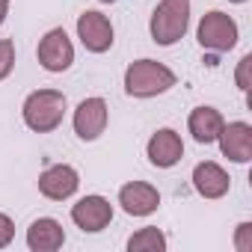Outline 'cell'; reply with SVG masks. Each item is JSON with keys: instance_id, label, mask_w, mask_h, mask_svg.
<instances>
[{"instance_id": "cell-1", "label": "cell", "mask_w": 252, "mask_h": 252, "mask_svg": "<svg viewBox=\"0 0 252 252\" xmlns=\"http://www.w3.org/2000/svg\"><path fill=\"white\" fill-rule=\"evenodd\" d=\"M65 95L60 89H36L24 98V107H21V116H24V125L36 134H51L57 131L63 119H65Z\"/></svg>"}, {"instance_id": "cell-2", "label": "cell", "mask_w": 252, "mask_h": 252, "mask_svg": "<svg viewBox=\"0 0 252 252\" xmlns=\"http://www.w3.org/2000/svg\"><path fill=\"white\" fill-rule=\"evenodd\" d=\"M175 83H178L175 71L158 60H137L125 71V92L131 98H155L169 92Z\"/></svg>"}, {"instance_id": "cell-3", "label": "cell", "mask_w": 252, "mask_h": 252, "mask_svg": "<svg viewBox=\"0 0 252 252\" xmlns=\"http://www.w3.org/2000/svg\"><path fill=\"white\" fill-rule=\"evenodd\" d=\"M187 27H190V0H160L149 21L155 45L163 48L181 42L187 36Z\"/></svg>"}, {"instance_id": "cell-4", "label": "cell", "mask_w": 252, "mask_h": 252, "mask_svg": "<svg viewBox=\"0 0 252 252\" xmlns=\"http://www.w3.org/2000/svg\"><path fill=\"white\" fill-rule=\"evenodd\" d=\"M196 39H199V45H202L205 51H211V54H225V51H231V48L237 45L240 30H237V21H234L231 15H225V12H220V9H211V12L202 15V21H199V27H196Z\"/></svg>"}, {"instance_id": "cell-5", "label": "cell", "mask_w": 252, "mask_h": 252, "mask_svg": "<svg viewBox=\"0 0 252 252\" xmlns=\"http://www.w3.org/2000/svg\"><path fill=\"white\" fill-rule=\"evenodd\" d=\"M36 57H39V65L45 71L60 74V71H68L71 63H74V45H71V39L63 27H54L39 39Z\"/></svg>"}, {"instance_id": "cell-6", "label": "cell", "mask_w": 252, "mask_h": 252, "mask_svg": "<svg viewBox=\"0 0 252 252\" xmlns=\"http://www.w3.org/2000/svg\"><path fill=\"white\" fill-rule=\"evenodd\" d=\"M107 119H110V107H107L104 98L95 95V98H83V101L77 104L71 125H74V134H77L83 143H92V140H98V137L104 134Z\"/></svg>"}, {"instance_id": "cell-7", "label": "cell", "mask_w": 252, "mask_h": 252, "mask_svg": "<svg viewBox=\"0 0 252 252\" xmlns=\"http://www.w3.org/2000/svg\"><path fill=\"white\" fill-rule=\"evenodd\" d=\"M77 39L83 42V48L89 54H107L113 48V24L104 12L98 9H86L77 18Z\"/></svg>"}, {"instance_id": "cell-8", "label": "cell", "mask_w": 252, "mask_h": 252, "mask_svg": "<svg viewBox=\"0 0 252 252\" xmlns=\"http://www.w3.org/2000/svg\"><path fill=\"white\" fill-rule=\"evenodd\" d=\"M110 220H113V205L104 196H98V193L83 196V199H77L71 205V222L80 231H89V234L104 231L110 225Z\"/></svg>"}, {"instance_id": "cell-9", "label": "cell", "mask_w": 252, "mask_h": 252, "mask_svg": "<svg viewBox=\"0 0 252 252\" xmlns=\"http://www.w3.org/2000/svg\"><path fill=\"white\" fill-rule=\"evenodd\" d=\"M77 187H80V175H77V169L68 166V163H54V166H48V169L39 175V193H42L45 199H51V202H65V199H71V196L77 193Z\"/></svg>"}, {"instance_id": "cell-10", "label": "cell", "mask_w": 252, "mask_h": 252, "mask_svg": "<svg viewBox=\"0 0 252 252\" xmlns=\"http://www.w3.org/2000/svg\"><path fill=\"white\" fill-rule=\"evenodd\" d=\"M119 205H122V211L128 217H149V214L158 211L160 193L149 181H128L119 190Z\"/></svg>"}, {"instance_id": "cell-11", "label": "cell", "mask_w": 252, "mask_h": 252, "mask_svg": "<svg viewBox=\"0 0 252 252\" xmlns=\"http://www.w3.org/2000/svg\"><path fill=\"white\" fill-rule=\"evenodd\" d=\"M222 158L231 163H249L252 160V128L246 122H228L222 125V131L217 137Z\"/></svg>"}, {"instance_id": "cell-12", "label": "cell", "mask_w": 252, "mask_h": 252, "mask_svg": "<svg viewBox=\"0 0 252 252\" xmlns=\"http://www.w3.org/2000/svg\"><path fill=\"white\" fill-rule=\"evenodd\" d=\"M146 155L152 160V166L158 169H172L181 158H184V143H181V134L172 131V128H160L152 134L149 146H146Z\"/></svg>"}, {"instance_id": "cell-13", "label": "cell", "mask_w": 252, "mask_h": 252, "mask_svg": "<svg viewBox=\"0 0 252 252\" xmlns=\"http://www.w3.org/2000/svg\"><path fill=\"white\" fill-rule=\"evenodd\" d=\"M193 187H196V193L205 196V199H222V196L228 193V187H231V178H228V172H225L220 163L202 160V163H196V169H193Z\"/></svg>"}, {"instance_id": "cell-14", "label": "cell", "mask_w": 252, "mask_h": 252, "mask_svg": "<svg viewBox=\"0 0 252 252\" xmlns=\"http://www.w3.org/2000/svg\"><path fill=\"white\" fill-rule=\"evenodd\" d=\"M65 243V231L54 217H39L27 228V246L33 252H57Z\"/></svg>"}, {"instance_id": "cell-15", "label": "cell", "mask_w": 252, "mask_h": 252, "mask_svg": "<svg viewBox=\"0 0 252 252\" xmlns=\"http://www.w3.org/2000/svg\"><path fill=\"white\" fill-rule=\"evenodd\" d=\"M222 125H225V119H222V113H220L217 107H196V110L190 113V119H187V128H190L193 140L202 143V146L217 143Z\"/></svg>"}, {"instance_id": "cell-16", "label": "cell", "mask_w": 252, "mask_h": 252, "mask_svg": "<svg viewBox=\"0 0 252 252\" xmlns=\"http://www.w3.org/2000/svg\"><path fill=\"white\" fill-rule=\"evenodd\" d=\"M128 249L131 252H163L166 249V234L160 228H155V225H146L137 234H131Z\"/></svg>"}, {"instance_id": "cell-17", "label": "cell", "mask_w": 252, "mask_h": 252, "mask_svg": "<svg viewBox=\"0 0 252 252\" xmlns=\"http://www.w3.org/2000/svg\"><path fill=\"white\" fill-rule=\"evenodd\" d=\"M15 68V42L0 39V80H6Z\"/></svg>"}, {"instance_id": "cell-18", "label": "cell", "mask_w": 252, "mask_h": 252, "mask_svg": "<svg viewBox=\"0 0 252 252\" xmlns=\"http://www.w3.org/2000/svg\"><path fill=\"white\" fill-rule=\"evenodd\" d=\"M234 249L237 252H252V222H240L234 231Z\"/></svg>"}, {"instance_id": "cell-19", "label": "cell", "mask_w": 252, "mask_h": 252, "mask_svg": "<svg viewBox=\"0 0 252 252\" xmlns=\"http://www.w3.org/2000/svg\"><path fill=\"white\" fill-rule=\"evenodd\" d=\"M12 237H15V222H12V217L0 214V249H6V246L12 243Z\"/></svg>"}, {"instance_id": "cell-20", "label": "cell", "mask_w": 252, "mask_h": 252, "mask_svg": "<svg viewBox=\"0 0 252 252\" xmlns=\"http://www.w3.org/2000/svg\"><path fill=\"white\" fill-rule=\"evenodd\" d=\"M249 65H252V57L246 54V57L237 63V74H234V80H237L240 92H246V89H249Z\"/></svg>"}, {"instance_id": "cell-21", "label": "cell", "mask_w": 252, "mask_h": 252, "mask_svg": "<svg viewBox=\"0 0 252 252\" xmlns=\"http://www.w3.org/2000/svg\"><path fill=\"white\" fill-rule=\"evenodd\" d=\"M6 15H9V0H0V24L6 21Z\"/></svg>"}, {"instance_id": "cell-22", "label": "cell", "mask_w": 252, "mask_h": 252, "mask_svg": "<svg viewBox=\"0 0 252 252\" xmlns=\"http://www.w3.org/2000/svg\"><path fill=\"white\" fill-rule=\"evenodd\" d=\"M228 3H246V0H228Z\"/></svg>"}, {"instance_id": "cell-23", "label": "cell", "mask_w": 252, "mask_h": 252, "mask_svg": "<svg viewBox=\"0 0 252 252\" xmlns=\"http://www.w3.org/2000/svg\"><path fill=\"white\" fill-rule=\"evenodd\" d=\"M101 3H116V0H101Z\"/></svg>"}]
</instances>
